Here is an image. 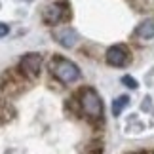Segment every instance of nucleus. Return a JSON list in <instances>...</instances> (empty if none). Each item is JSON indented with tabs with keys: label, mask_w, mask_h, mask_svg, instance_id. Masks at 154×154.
<instances>
[{
	"label": "nucleus",
	"mask_w": 154,
	"mask_h": 154,
	"mask_svg": "<svg viewBox=\"0 0 154 154\" xmlns=\"http://www.w3.org/2000/svg\"><path fill=\"white\" fill-rule=\"evenodd\" d=\"M69 17H70V6H69L67 0L46 6L44 11H42V19H44L46 25H57L61 21H67Z\"/></svg>",
	"instance_id": "obj_3"
},
{
	"label": "nucleus",
	"mask_w": 154,
	"mask_h": 154,
	"mask_svg": "<svg viewBox=\"0 0 154 154\" xmlns=\"http://www.w3.org/2000/svg\"><path fill=\"white\" fill-rule=\"evenodd\" d=\"M50 70L55 78L61 82V84H72L80 78V69L78 65H74L72 61L65 57H55L50 63Z\"/></svg>",
	"instance_id": "obj_2"
},
{
	"label": "nucleus",
	"mask_w": 154,
	"mask_h": 154,
	"mask_svg": "<svg viewBox=\"0 0 154 154\" xmlns=\"http://www.w3.org/2000/svg\"><path fill=\"white\" fill-rule=\"evenodd\" d=\"M122 84H126L128 88H131V90H137V80H135V78H131V76H124V78H122Z\"/></svg>",
	"instance_id": "obj_9"
},
{
	"label": "nucleus",
	"mask_w": 154,
	"mask_h": 154,
	"mask_svg": "<svg viewBox=\"0 0 154 154\" xmlns=\"http://www.w3.org/2000/svg\"><path fill=\"white\" fill-rule=\"evenodd\" d=\"M40 67H42V57H40V53H27L19 61V70L27 78H36L40 74Z\"/></svg>",
	"instance_id": "obj_4"
},
{
	"label": "nucleus",
	"mask_w": 154,
	"mask_h": 154,
	"mask_svg": "<svg viewBox=\"0 0 154 154\" xmlns=\"http://www.w3.org/2000/svg\"><path fill=\"white\" fill-rule=\"evenodd\" d=\"M55 40L59 46H63V48H72V46L78 42V32L74 31V29L70 27H65V29H59V31H55Z\"/></svg>",
	"instance_id": "obj_6"
},
{
	"label": "nucleus",
	"mask_w": 154,
	"mask_h": 154,
	"mask_svg": "<svg viewBox=\"0 0 154 154\" xmlns=\"http://www.w3.org/2000/svg\"><path fill=\"white\" fill-rule=\"evenodd\" d=\"M128 103H129V97L128 95H120L114 103H112V114H114V116H120L122 110L128 106Z\"/></svg>",
	"instance_id": "obj_8"
},
{
	"label": "nucleus",
	"mask_w": 154,
	"mask_h": 154,
	"mask_svg": "<svg viewBox=\"0 0 154 154\" xmlns=\"http://www.w3.org/2000/svg\"><path fill=\"white\" fill-rule=\"evenodd\" d=\"M8 32H10V27H8V25H4V23H0V38L6 36Z\"/></svg>",
	"instance_id": "obj_10"
},
{
	"label": "nucleus",
	"mask_w": 154,
	"mask_h": 154,
	"mask_svg": "<svg viewBox=\"0 0 154 154\" xmlns=\"http://www.w3.org/2000/svg\"><path fill=\"white\" fill-rule=\"evenodd\" d=\"M78 103L84 110V114L91 120H99L103 116V101L101 95L93 88H82L78 91Z\"/></svg>",
	"instance_id": "obj_1"
},
{
	"label": "nucleus",
	"mask_w": 154,
	"mask_h": 154,
	"mask_svg": "<svg viewBox=\"0 0 154 154\" xmlns=\"http://www.w3.org/2000/svg\"><path fill=\"white\" fill-rule=\"evenodd\" d=\"M105 59L110 67H124V65L129 61V51H128L126 46L118 44V46H112V48L106 50Z\"/></svg>",
	"instance_id": "obj_5"
},
{
	"label": "nucleus",
	"mask_w": 154,
	"mask_h": 154,
	"mask_svg": "<svg viewBox=\"0 0 154 154\" xmlns=\"http://www.w3.org/2000/svg\"><path fill=\"white\" fill-rule=\"evenodd\" d=\"M135 34H137L141 40H152L154 38V19H145L135 29Z\"/></svg>",
	"instance_id": "obj_7"
}]
</instances>
